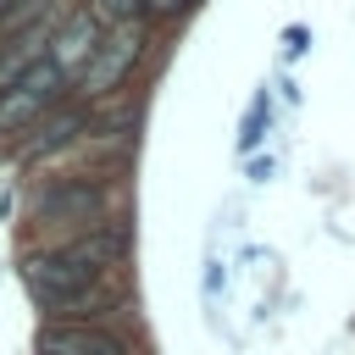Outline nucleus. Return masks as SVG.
I'll return each instance as SVG.
<instances>
[{"mask_svg": "<svg viewBox=\"0 0 355 355\" xmlns=\"http://www.w3.org/2000/svg\"><path fill=\"white\" fill-rule=\"evenodd\" d=\"M61 89H67V72L44 55L39 67H28L6 94H0V133H17V128H33V122H44V111L61 100Z\"/></svg>", "mask_w": 355, "mask_h": 355, "instance_id": "obj_1", "label": "nucleus"}, {"mask_svg": "<svg viewBox=\"0 0 355 355\" xmlns=\"http://www.w3.org/2000/svg\"><path fill=\"white\" fill-rule=\"evenodd\" d=\"M22 277H28L33 300H44L50 311H83V305H100V300H105V294L94 288V277L78 272V266L61 261V255H33V261L22 266Z\"/></svg>", "mask_w": 355, "mask_h": 355, "instance_id": "obj_2", "label": "nucleus"}, {"mask_svg": "<svg viewBox=\"0 0 355 355\" xmlns=\"http://www.w3.org/2000/svg\"><path fill=\"white\" fill-rule=\"evenodd\" d=\"M39 222H94L105 211V189L100 183H83V178H61L39 194Z\"/></svg>", "mask_w": 355, "mask_h": 355, "instance_id": "obj_3", "label": "nucleus"}, {"mask_svg": "<svg viewBox=\"0 0 355 355\" xmlns=\"http://www.w3.org/2000/svg\"><path fill=\"white\" fill-rule=\"evenodd\" d=\"M94 50H100V22L89 11H67L55 22V33H50V61L72 78V72H89Z\"/></svg>", "mask_w": 355, "mask_h": 355, "instance_id": "obj_4", "label": "nucleus"}, {"mask_svg": "<svg viewBox=\"0 0 355 355\" xmlns=\"http://www.w3.org/2000/svg\"><path fill=\"white\" fill-rule=\"evenodd\" d=\"M139 44H144V39H139V28H133V22H122L111 39H100V50H94V61H89V72H83V89H89V94L111 89V83L139 61Z\"/></svg>", "mask_w": 355, "mask_h": 355, "instance_id": "obj_5", "label": "nucleus"}, {"mask_svg": "<svg viewBox=\"0 0 355 355\" xmlns=\"http://www.w3.org/2000/svg\"><path fill=\"white\" fill-rule=\"evenodd\" d=\"M39 355H122V338L89 322H55V327H39Z\"/></svg>", "mask_w": 355, "mask_h": 355, "instance_id": "obj_6", "label": "nucleus"}, {"mask_svg": "<svg viewBox=\"0 0 355 355\" xmlns=\"http://www.w3.org/2000/svg\"><path fill=\"white\" fill-rule=\"evenodd\" d=\"M55 255H61V261H72L78 272L100 277V272H105L111 261H122V255H128V227H94V233H83V239L61 244Z\"/></svg>", "mask_w": 355, "mask_h": 355, "instance_id": "obj_7", "label": "nucleus"}, {"mask_svg": "<svg viewBox=\"0 0 355 355\" xmlns=\"http://www.w3.org/2000/svg\"><path fill=\"white\" fill-rule=\"evenodd\" d=\"M78 133H89V111H83V105H67V111H55V116H44V122L33 128V139L22 144V155H28V161L55 155V150H67Z\"/></svg>", "mask_w": 355, "mask_h": 355, "instance_id": "obj_8", "label": "nucleus"}, {"mask_svg": "<svg viewBox=\"0 0 355 355\" xmlns=\"http://www.w3.org/2000/svg\"><path fill=\"white\" fill-rule=\"evenodd\" d=\"M266 122H272V100H266V94H255V105L244 111V128H239V150H255Z\"/></svg>", "mask_w": 355, "mask_h": 355, "instance_id": "obj_9", "label": "nucleus"}, {"mask_svg": "<svg viewBox=\"0 0 355 355\" xmlns=\"http://www.w3.org/2000/svg\"><path fill=\"white\" fill-rule=\"evenodd\" d=\"M144 6H150V0H100V11H105V17H116V22L144 17Z\"/></svg>", "mask_w": 355, "mask_h": 355, "instance_id": "obj_10", "label": "nucleus"}, {"mask_svg": "<svg viewBox=\"0 0 355 355\" xmlns=\"http://www.w3.org/2000/svg\"><path fill=\"white\" fill-rule=\"evenodd\" d=\"M11 6H17V0H0V17H6V11H11Z\"/></svg>", "mask_w": 355, "mask_h": 355, "instance_id": "obj_11", "label": "nucleus"}]
</instances>
